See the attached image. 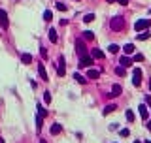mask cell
<instances>
[{
	"mask_svg": "<svg viewBox=\"0 0 151 143\" xmlns=\"http://www.w3.org/2000/svg\"><path fill=\"white\" fill-rule=\"evenodd\" d=\"M0 143H4V141H2V140H0Z\"/></svg>",
	"mask_w": 151,
	"mask_h": 143,
	"instance_id": "38",
	"label": "cell"
},
{
	"mask_svg": "<svg viewBox=\"0 0 151 143\" xmlns=\"http://www.w3.org/2000/svg\"><path fill=\"white\" fill-rule=\"evenodd\" d=\"M38 74H40V77H42L43 81H49V77H47V72H45V66H43V64H38Z\"/></svg>",
	"mask_w": 151,
	"mask_h": 143,
	"instance_id": "7",
	"label": "cell"
},
{
	"mask_svg": "<svg viewBox=\"0 0 151 143\" xmlns=\"http://www.w3.org/2000/svg\"><path fill=\"white\" fill-rule=\"evenodd\" d=\"M138 109H140V117H142V119H144V121H145V119L149 117V113H148V107H145V106H140V107H138Z\"/></svg>",
	"mask_w": 151,
	"mask_h": 143,
	"instance_id": "14",
	"label": "cell"
},
{
	"mask_svg": "<svg viewBox=\"0 0 151 143\" xmlns=\"http://www.w3.org/2000/svg\"><path fill=\"white\" fill-rule=\"evenodd\" d=\"M93 21H94V13H87L83 17V23H93Z\"/></svg>",
	"mask_w": 151,
	"mask_h": 143,
	"instance_id": "20",
	"label": "cell"
},
{
	"mask_svg": "<svg viewBox=\"0 0 151 143\" xmlns=\"http://www.w3.org/2000/svg\"><path fill=\"white\" fill-rule=\"evenodd\" d=\"M119 64H121V66H123V68H129V66H130V64H132V60H130V58H129V57H125V55H123V57H121V58H119Z\"/></svg>",
	"mask_w": 151,
	"mask_h": 143,
	"instance_id": "9",
	"label": "cell"
},
{
	"mask_svg": "<svg viewBox=\"0 0 151 143\" xmlns=\"http://www.w3.org/2000/svg\"><path fill=\"white\" fill-rule=\"evenodd\" d=\"M121 92H123L121 87H119V85H113V87H112V94H110V96H113V98H115V96H119Z\"/></svg>",
	"mask_w": 151,
	"mask_h": 143,
	"instance_id": "11",
	"label": "cell"
},
{
	"mask_svg": "<svg viewBox=\"0 0 151 143\" xmlns=\"http://www.w3.org/2000/svg\"><path fill=\"white\" fill-rule=\"evenodd\" d=\"M74 79H76V81H78V83H81V85H85V83H87V79L83 77L81 74H74Z\"/></svg>",
	"mask_w": 151,
	"mask_h": 143,
	"instance_id": "16",
	"label": "cell"
},
{
	"mask_svg": "<svg viewBox=\"0 0 151 143\" xmlns=\"http://www.w3.org/2000/svg\"><path fill=\"white\" fill-rule=\"evenodd\" d=\"M119 4H121V6H127V4H129V0H117Z\"/></svg>",
	"mask_w": 151,
	"mask_h": 143,
	"instance_id": "34",
	"label": "cell"
},
{
	"mask_svg": "<svg viewBox=\"0 0 151 143\" xmlns=\"http://www.w3.org/2000/svg\"><path fill=\"white\" fill-rule=\"evenodd\" d=\"M49 40L53 43H57V30H55V28H49Z\"/></svg>",
	"mask_w": 151,
	"mask_h": 143,
	"instance_id": "17",
	"label": "cell"
},
{
	"mask_svg": "<svg viewBox=\"0 0 151 143\" xmlns=\"http://www.w3.org/2000/svg\"><path fill=\"white\" fill-rule=\"evenodd\" d=\"M76 53H78L79 57H85V55H87V47H85V43H83L81 40L76 42Z\"/></svg>",
	"mask_w": 151,
	"mask_h": 143,
	"instance_id": "4",
	"label": "cell"
},
{
	"mask_svg": "<svg viewBox=\"0 0 151 143\" xmlns=\"http://www.w3.org/2000/svg\"><path fill=\"white\" fill-rule=\"evenodd\" d=\"M38 115H42V117H45V115H47V109H43L42 104H38Z\"/></svg>",
	"mask_w": 151,
	"mask_h": 143,
	"instance_id": "24",
	"label": "cell"
},
{
	"mask_svg": "<svg viewBox=\"0 0 151 143\" xmlns=\"http://www.w3.org/2000/svg\"><path fill=\"white\" fill-rule=\"evenodd\" d=\"M132 85L134 87H140L142 85V70L140 68H134L132 70Z\"/></svg>",
	"mask_w": 151,
	"mask_h": 143,
	"instance_id": "3",
	"label": "cell"
},
{
	"mask_svg": "<svg viewBox=\"0 0 151 143\" xmlns=\"http://www.w3.org/2000/svg\"><path fill=\"white\" fill-rule=\"evenodd\" d=\"M57 10H59V11H66L68 8H66V4H62V2H57Z\"/></svg>",
	"mask_w": 151,
	"mask_h": 143,
	"instance_id": "27",
	"label": "cell"
},
{
	"mask_svg": "<svg viewBox=\"0 0 151 143\" xmlns=\"http://www.w3.org/2000/svg\"><path fill=\"white\" fill-rule=\"evenodd\" d=\"M108 51H110V53H112V55H115V53H119V45H115V43H112V45H110V47H108Z\"/></svg>",
	"mask_w": 151,
	"mask_h": 143,
	"instance_id": "22",
	"label": "cell"
},
{
	"mask_svg": "<svg viewBox=\"0 0 151 143\" xmlns=\"http://www.w3.org/2000/svg\"><path fill=\"white\" fill-rule=\"evenodd\" d=\"M110 28L115 30V32L123 30V28H125V19H123L121 15H115L113 19H110Z\"/></svg>",
	"mask_w": 151,
	"mask_h": 143,
	"instance_id": "1",
	"label": "cell"
},
{
	"mask_svg": "<svg viewBox=\"0 0 151 143\" xmlns=\"http://www.w3.org/2000/svg\"><path fill=\"white\" fill-rule=\"evenodd\" d=\"M8 25H10L8 15H6V11H2V13H0V26H2V28H8Z\"/></svg>",
	"mask_w": 151,
	"mask_h": 143,
	"instance_id": "8",
	"label": "cell"
},
{
	"mask_svg": "<svg viewBox=\"0 0 151 143\" xmlns=\"http://www.w3.org/2000/svg\"><path fill=\"white\" fill-rule=\"evenodd\" d=\"M148 143H151V141H148Z\"/></svg>",
	"mask_w": 151,
	"mask_h": 143,
	"instance_id": "41",
	"label": "cell"
},
{
	"mask_svg": "<svg viewBox=\"0 0 151 143\" xmlns=\"http://www.w3.org/2000/svg\"><path fill=\"white\" fill-rule=\"evenodd\" d=\"M115 74H117V75H125V68H123V66H119V68L115 70Z\"/></svg>",
	"mask_w": 151,
	"mask_h": 143,
	"instance_id": "31",
	"label": "cell"
},
{
	"mask_svg": "<svg viewBox=\"0 0 151 143\" xmlns=\"http://www.w3.org/2000/svg\"><path fill=\"white\" fill-rule=\"evenodd\" d=\"M134 143H140V141H134Z\"/></svg>",
	"mask_w": 151,
	"mask_h": 143,
	"instance_id": "39",
	"label": "cell"
},
{
	"mask_svg": "<svg viewBox=\"0 0 151 143\" xmlns=\"http://www.w3.org/2000/svg\"><path fill=\"white\" fill-rule=\"evenodd\" d=\"M136 38L138 40H148L149 38V32H148V30H142L140 34H136Z\"/></svg>",
	"mask_w": 151,
	"mask_h": 143,
	"instance_id": "19",
	"label": "cell"
},
{
	"mask_svg": "<svg viewBox=\"0 0 151 143\" xmlns=\"http://www.w3.org/2000/svg\"><path fill=\"white\" fill-rule=\"evenodd\" d=\"M40 143H47V141H45V140H42V141H40Z\"/></svg>",
	"mask_w": 151,
	"mask_h": 143,
	"instance_id": "36",
	"label": "cell"
},
{
	"mask_svg": "<svg viewBox=\"0 0 151 143\" xmlns=\"http://www.w3.org/2000/svg\"><path fill=\"white\" fill-rule=\"evenodd\" d=\"M98 75H100L98 70H89V72H87V77H89V79H98Z\"/></svg>",
	"mask_w": 151,
	"mask_h": 143,
	"instance_id": "15",
	"label": "cell"
},
{
	"mask_svg": "<svg viewBox=\"0 0 151 143\" xmlns=\"http://www.w3.org/2000/svg\"><path fill=\"white\" fill-rule=\"evenodd\" d=\"M115 109H117V107H115L113 104H112V106H106V107H104V115H108V113H112V111H115Z\"/></svg>",
	"mask_w": 151,
	"mask_h": 143,
	"instance_id": "23",
	"label": "cell"
},
{
	"mask_svg": "<svg viewBox=\"0 0 151 143\" xmlns=\"http://www.w3.org/2000/svg\"><path fill=\"white\" fill-rule=\"evenodd\" d=\"M134 53V45L132 43H127L125 45V55H132Z\"/></svg>",
	"mask_w": 151,
	"mask_h": 143,
	"instance_id": "18",
	"label": "cell"
},
{
	"mask_svg": "<svg viewBox=\"0 0 151 143\" xmlns=\"http://www.w3.org/2000/svg\"><path fill=\"white\" fill-rule=\"evenodd\" d=\"M119 134H121V136H123V137H127V136H129V134H130V132H129V130H127V128H123V130H119Z\"/></svg>",
	"mask_w": 151,
	"mask_h": 143,
	"instance_id": "32",
	"label": "cell"
},
{
	"mask_svg": "<svg viewBox=\"0 0 151 143\" xmlns=\"http://www.w3.org/2000/svg\"><path fill=\"white\" fill-rule=\"evenodd\" d=\"M151 25V19H138L136 23H134V28L138 30V32H142V30H148Z\"/></svg>",
	"mask_w": 151,
	"mask_h": 143,
	"instance_id": "2",
	"label": "cell"
},
{
	"mask_svg": "<svg viewBox=\"0 0 151 143\" xmlns=\"http://www.w3.org/2000/svg\"><path fill=\"white\" fill-rule=\"evenodd\" d=\"M21 62H23V64H30V62H32V55L23 53V55H21Z\"/></svg>",
	"mask_w": 151,
	"mask_h": 143,
	"instance_id": "10",
	"label": "cell"
},
{
	"mask_svg": "<svg viewBox=\"0 0 151 143\" xmlns=\"http://www.w3.org/2000/svg\"><path fill=\"white\" fill-rule=\"evenodd\" d=\"M61 132H62V126L59 124V122L51 126V134H53V136H57V134H61Z\"/></svg>",
	"mask_w": 151,
	"mask_h": 143,
	"instance_id": "12",
	"label": "cell"
},
{
	"mask_svg": "<svg viewBox=\"0 0 151 143\" xmlns=\"http://www.w3.org/2000/svg\"><path fill=\"white\" fill-rule=\"evenodd\" d=\"M149 90H151V83H149Z\"/></svg>",
	"mask_w": 151,
	"mask_h": 143,
	"instance_id": "37",
	"label": "cell"
},
{
	"mask_svg": "<svg viewBox=\"0 0 151 143\" xmlns=\"http://www.w3.org/2000/svg\"><path fill=\"white\" fill-rule=\"evenodd\" d=\"M83 38H85V40H93L94 32H93V30H85V32H83Z\"/></svg>",
	"mask_w": 151,
	"mask_h": 143,
	"instance_id": "21",
	"label": "cell"
},
{
	"mask_svg": "<svg viewBox=\"0 0 151 143\" xmlns=\"http://www.w3.org/2000/svg\"><path fill=\"white\" fill-rule=\"evenodd\" d=\"M127 121H129V122H132L134 121V113H132V111H130V109H127Z\"/></svg>",
	"mask_w": 151,
	"mask_h": 143,
	"instance_id": "25",
	"label": "cell"
},
{
	"mask_svg": "<svg viewBox=\"0 0 151 143\" xmlns=\"http://www.w3.org/2000/svg\"><path fill=\"white\" fill-rule=\"evenodd\" d=\"M148 130H149V132H151V122H149V124H148Z\"/></svg>",
	"mask_w": 151,
	"mask_h": 143,
	"instance_id": "35",
	"label": "cell"
},
{
	"mask_svg": "<svg viewBox=\"0 0 151 143\" xmlns=\"http://www.w3.org/2000/svg\"><path fill=\"white\" fill-rule=\"evenodd\" d=\"M43 19H45V21H51V19H53V13H51V11L47 10L45 13H43Z\"/></svg>",
	"mask_w": 151,
	"mask_h": 143,
	"instance_id": "28",
	"label": "cell"
},
{
	"mask_svg": "<svg viewBox=\"0 0 151 143\" xmlns=\"http://www.w3.org/2000/svg\"><path fill=\"white\" fill-rule=\"evenodd\" d=\"M40 55H42V58H47V51L43 47H40Z\"/></svg>",
	"mask_w": 151,
	"mask_h": 143,
	"instance_id": "33",
	"label": "cell"
},
{
	"mask_svg": "<svg viewBox=\"0 0 151 143\" xmlns=\"http://www.w3.org/2000/svg\"><path fill=\"white\" fill-rule=\"evenodd\" d=\"M93 60H94V58L87 57V55H85V57H79V66H81V68H89V66L93 64Z\"/></svg>",
	"mask_w": 151,
	"mask_h": 143,
	"instance_id": "6",
	"label": "cell"
},
{
	"mask_svg": "<svg viewBox=\"0 0 151 143\" xmlns=\"http://www.w3.org/2000/svg\"><path fill=\"white\" fill-rule=\"evenodd\" d=\"M42 122H43V117H42V115H38V117H36V128L38 130L42 128Z\"/></svg>",
	"mask_w": 151,
	"mask_h": 143,
	"instance_id": "26",
	"label": "cell"
},
{
	"mask_svg": "<svg viewBox=\"0 0 151 143\" xmlns=\"http://www.w3.org/2000/svg\"><path fill=\"white\" fill-rule=\"evenodd\" d=\"M142 60H144V55H142V53L134 55V62H142Z\"/></svg>",
	"mask_w": 151,
	"mask_h": 143,
	"instance_id": "29",
	"label": "cell"
},
{
	"mask_svg": "<svg viewBox=\"0 0 151 143\" xmlns=\"http://www.w3.org/2000/svg\"><path fill=\"white\" fill-rule=\"evenodd\" d=\"M91 57L93 58H104V53H102L100 49H93L91 51Z\"/></svg>",
	"mask_w": 151,
	"mask_h": 143,
	"instance_id": "13",
	"label": "cell"
},
{
	"mask_svg": "<svg viewBox=\"0 0 151 143\" xmlns=\"http://www.w3.org/2000/svg\"><path fill=\"white\" fill-rule=\"evenodd\" d=\"M66 74V66H64V57H59V66H57V75L62 77Z\"/></svg>",
	"mask_w": 151,
	"mask_h": 143,
	"instance_id": "5",
	"label": "cell"
},
{
	"mask_svg": "<svg viewBox=\"0 0 151 143\" xmlns=\"http://www.w3.org/2000/svg\"><path fill=\"white\" fill-rule=\"evenodd\" d=\"M43 100H45V104H49V102H51V94H49V90H47V92H43Z\"/></svg>",
	"mask_w": 151,
	"mask_h": 143,
	"instance_id": "30",
	"label": "cell"
},
{
	"mask_svg": "<svg viewBox=\"0 0 151 143\" xmlns=\"http://www.w3.org/2000/svg\"><path fill=\"white\" fill-rule=\"evenodd\" d=\"M0 13H2V10H0Z\"/></svg>",
	"mask_w": 151,
	"mask_h": 143,
	"instance_id": "40",
	"label": "cell"
}]
</instances>
